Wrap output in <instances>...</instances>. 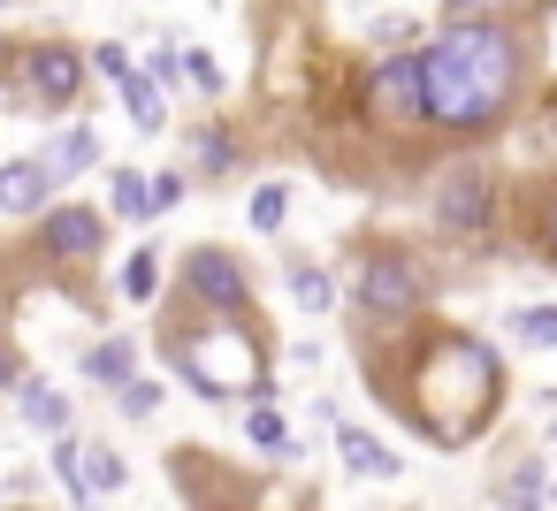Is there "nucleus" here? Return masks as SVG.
<instances>
[{"instance_id": "1", "label": "nucleus", "mask_w": 557, "mask_h": 511, "mask_svg": "<svg viewBox=\"0 0 557 511\" xmlns=\"http://www.w3.org/2000/svg\"><path fill=\"white\" fill-rule=\"evenodd\" d=\"M374 397L435 450H466L504 412V359L450 321H374L367 336Z\"/></svg>"}, {"instance_id": "2", "label": "nucleus", "mask_w": 557, "mask_h": 511, "mask_svg": "<svg viewBox=\"0 0 557 511\" xmlns=\"http://www.w3.org/2000/svg\"><path fill=\"white\" fill-rule=\"evenodd\" d=\"M428 62V123L450 138L496 130L519 100V39L496 16H450L435 47H420Z\"/></svg>"}, {"instance_id": "3", "label": "nucleus", "mask_w": 557, "mask_h": 511, "mask_svg": "<svg viewBox=\"0 0 557 511\" xmlns=\"http://www.w3.org/2000/svg\"><path fill=\"white\" fill-rule=\"evenodd\" d=\"M161 359L184 374V389H199L207 404L222 397H252V404H275V374H268V321L260 313H191L176 306L161 321Z\"/></svg>"}, {"instance_id": "4", "label": "nucleus", "mask_w": 557, "mask_h": 511, "mask_svg": "<svg viewBox=\"0 0 557 511\" xmlns=\"http://www.w3.org/2000/svg\"><path fill=\"white\" fill-rule=\"evenodd\" d=\"M435 298V267L420 252H359V275H351V306L367 321H420Z\"/></svg>"}, {"instance_id": "5", "label": "nucleus", "mask_w": 557, "mask_h": 511, "mask_svg": "<svg viewBox=\"0 0 557 511\" xmlns=\"http://www.w3.org/2000/svg\"><path fill=\"white\" fill-rule=\"evenodd\" d=\"M176 306L191 313H252V267L222 245H191L176 260Z\"/></svg>"}, {"instance_id": "6", "label": "nucleus", "mask_w": 557, "mask_h": 511, "mask_svg": "<svg viewBox=\"0 0 557 511\" xmlns=\"http://www.w3.org/2000/svg\"><path fill=\"white\" fill-rule=\"evenodd\" d=\"M359 100H367V115H374V123H389V130H412V123H428V62H420V47H405V54H382Z\"/></svg>"}, {"instance_id": "7", "label": "nucleus", "mask_w": 557, "mask_h": 511, "mask_svg": "<svg viewBox=\"0 0 557 511\" xmlns=\"http://www.w3.org/2000/svg\"><path fill=\"white\" fill-rule=\"evenodd\" d=\"M443 237H496V222H504V191H496V176L488 169H450L443 184H435V214H428Z\"/></svg>"}, {"instance_id": "8", "label": "nucleus", "mask_w": 557, "mask_h": 511, "mask_svg": "<svg viewBox=\"0 0 557 511\" xmlns=\"http://www.w3.org/2000/svg\"><path fill=\"white\" fill-rule=\"evenodd\" d=\"M16 85H24L39 108H70V100L85 92V54L62 47V39H39V47L16 54Z\"/></svg>"}, {"instance_id": "9", "label": "nucleus", "mask_w": 557, "mask_h": 511, "mask_svg": "<svg viewBox=\"0 0 557 511\" xmlns=\"http://www.w3.org/2000/svg\"><path fill=\"white\" fill-rule=\"evenodd\" d=\"M100 245H108V214L100 207H47L39 214V252L54 267H85V260H100Z\"/></svg>"}, {"instance_id": "10", "label": "nucleus", "mask_w": 557, "mask_h": 511, "mask_svg": "<svg viewBox=\"0 0 557 511\" xmlns=\"http://www.w3.org/2000/svg\"><path fill=\"white\" fill-rule=\"evenodd\" d=\"M92 62H100V77H108V85L123 92V108H131V123H138V130H161V123H169V108H161V85H153V70H138V62H131L123 47H100Z\"/></svg>"}, {"instance_id": "11", "label": "nucleus", "mask_w": 557, "mask_h": 511, "mask_svg": "<svg viewBox=\"0 0 557 511\" xmlns=\"http://www.w3.org/2000/svg\"><path fill=\"white\" fill-rule=\"evenodd\" d=\"M16 420L32 427V435H70V420H77V404H70V389H54L47 374H24V389H16Z\"/></svg>"}, {"instance_id": "12", "label": "nucleus", "mask_w": 557, "mask_h": 511, "mask_svg": "<svg viewBox=\"0 0 557 511\" xmlns=\"http://www.w3.org/2000/svg\"><path fill=\"white\" fill-rule=\"evenodd\" d=\"M47 207H54L47 161H0V214L24 222V214H47Z\"/></svg>"}, {"instance_id": "13", "label": "nucleus", "mask_w": 557, "mask_h": 511, "mask_svg": "<svg viewBox=\"0 0 557 511\" xmlns=\"http://www.w3.org/2000/svg\"><path fill=\"white\" fill-rule=\"evenodd\" d=\"M85 374L115 397L123 382H138V336H100L92 351H85Z\"/></svg>"}, {"instance_id": "14", "label": "nucleus", "mask_w": 557, "mask_h": 511, "mask_svg": "<svg viewBox=\"0 0 557 511\" xmlns=\"http://www.w3.org/2000/svg\"><path fill=\"white\" fill-rule=\"evenodd\" d=\"M336 458H344V473H367V481H397V473H405V458L382 450V443L359 435V427H336Z\"/></svg>"}, {"instance_id": "15", "label": "nucleus", "mask_w": 557, "mask_h": 511, "mask_svg": "<svg viewBox=\"0 0 557 511\" xmlns=\"http://www.w3.org/2000/svg\"><path fill=\"white\" fill-rule=\"evenodd\" d=\"M92 161H100V138H92L85 123H70V130L54 138V153H47V184L62 191V184H77V176H85Z\"/></svg>"}, {"instance_id": "16", "label": "nucleus", "mask_w": 557, "mask_h": 511, "mask_svg": "<svg viewBox=\"0 0 557 511\" xmlns=\"http://www.w3.org/2000/svg\"><path fill=\"white\" fill-rule=\"evenodd\" d=\"M549 488H557V481H549L542 450H527V458H519L511 473H496V503H504V511H511V503H542Z\"/></svg>"}, {"instance_id": "17", "label": "nucleus", "mask_w": 557, "mask_h": 511, "mask_svg": "<svg viewBox=\"0 0 557 511\" xmlns=\"http://www.w3.org/2000/svg\"><path fill=\"white\" fill-rule=\"evenodd\" d=\"M283 290H290V306H306V313H329V306H336V283H329V267H313V260H290V267H283Z\"/></svg>"}, {"instance_id": "18", "label": "nucleus", "mask_w": 557, "mask_h": 511, "mask_svg": "<svg viewBox=\"0 0 557 511\" xmlns=\"http://www.w3.org/2000/svg\"><path fill=\"white\" fill-rule=\"evenodd\" d=\"M108 207H115L123 222H153V176L115 169V176H108Z\"/></svg>"}, {"instance_id": "19", "label": "nucleus", "mask_w": 557, "mask_h": 511, "mask_svg": "<svg viewBox=\"0 0 557 511\" xmlns=\"http://www.w3.org/2000/svg\"><path fill=\"white\" fill-rule=\"evenodd\" d=\"M245 443H252V450H268V458H290V450H306V443L283 427V412H275V404H252V412H245Z\"/></svg>"}, {"instance_id": "20", "label": "nucleus", "mask_w": 557, "mask_h": 511, "mask_svg": "<svg viewBox=\"0 0 557 511\" xmlns=\"http://www.w3.org/2000/svg\"><path fill=\"white\" fill-rule=\"evenodd\" d=\"M54 473H62V496H70V511H92V488H85V443L77 435H54Z\"/></svg>"}, {"instance_id": "21", "label": "nucleus", "mask_w": 557, "mask_h": 511, "mask_svg": "<svg viewBox=\"0 0 557 511\" xmlns=\"http://www.w3.org/2000/svg\"><path fill=\"white\" fill-rule=\"evenodd\" d=\"M123 481H131L123 450H115V443H85V488H92V503H100V496H123Z\"/></svg>"}, {"instance_id": "22", "label": "nucleus", "mask_w": 557, "mask_h": 511, "mask_svg": "<svg viewBox=\"0 0 557 511\" xmlns=\"http://www.w3.org/2000/svg\"><path fill=\"white\" fill-rule=\"evenodd\" d=\"M123 298H131V306H153V298H161V252H153V245H138V252L123 260Z\"/></svg>"}, {"instance_id": "23", "label": "nucleus", "mask_w": 557, "mask_h": 511, "mask_svg": "<svg viewBox=\"0 0 557 511\" xmlns=\"http://www.w3.org/2000/svg\"><path fill=\"white\" fill-rule=\"evenodd\" d=\"M504 328H511L519 344H534V351H557V306H511Z\"/></svg>"}, {"instance_id": "24", "label": "nucleus", "mask_w": 557, "mask_h": 511, "mask_svg": "<svg viewBox=\"0 0 557 511\" xmlns=\"http://www.w3.org/2000/svg\"><path fill=\"white\" fill-rule=\"evenodd\" d=\"M237 161H245V146H237V130H222V123H207V130H199V169H207V176H237Z\"/></svg>"}, {"instance_id": "25", "label": "nucleus", "mask_w": 557, "mask_h": 511, "mask_svg": "<svg viewBox=\"0 0 557 511\" xmlns=\"http://www.w3.org/2000/svg\"><path fill=\"white\" fill-rule=\"evenodd\" d=\"M527 245H534V252H542V260L557 267V184H542V191H534V214H527Z\"/></svg>"}, {"instance_id": "26", "label": "nucleus", "mask_w": 557, "mask_h": 511, "mask_svg": "<svg viewBox=\"0 0 557 511\" xmlns=\"http://www.w3.org/2000/svg\"><path fill=\"white\" fill-rule=\"evenodd\" d=\"M245 222H252L260 237H275V229L290 222V184H260V191H252V207H245Z\"/></svg>"}, {"instance_id": "27", "label": "nucleus", "mask_w": 557, "mask_h": 511, "mask_svg": "<svg viewBox=\"0 0 557 511\" xmlns=\"http://www.w3.org/2000/svg\"><path fill=\"white\" fill-rule=\"evenodd\" d=\"M115 412H123V420H153V412H161V382H153V374L123 382V389H115Z\"/></svg>"}, {"instance_id": "28", "label": "nucleus", "mask_w": 557, "mask_h": 511, "mask_svg": "<svg viewBox=\"0 0 557 511\" xmlns=\"http://www.w3.org/2000/svg\"><path fill=\"white\" fill-rule=\"evenodd\" d=\"M184 77H191V85H199L207 100H222V92H230V85H222V70H214V54H199V47L184 54Z\"/></svg>"}, {"instance_id": "29", "label": "nucleus", "mask_w": 557, "mask_h": 511, "mask_svg": "<svg viewBox=\"0 0 557 511\" xmlns=\"http://www.w3.org/2000/svg\"><path fill=\"white\" fill-rule=\"evenodd\" d=\"M405 39H412V16H382V24H374V47L405 54Z\"/></svg>"}, {"instance_id": "30", "label": "nucleus", "mask_w": 557, "mask_h": 511, "mask_svg": "<svg viewBox=\"0 0 557 511\" xmlns=\"http://www.w3.org/2000/svg\"><path fill=\"white\" fill-rule=\"evenodd\" d=\"M184 191H191V184H184L176 169H169V176H153V214H169V207H184Z\"/></svg>"}, {"instance_id": "31", "label": "nucleus", "mask_w": 557, "mask_h": 511, "mask_svg": "<svg viewBox=\"0 0 557 511\" xmlns=\"http://www.w3.org/2000/svg\"><path fill=\"white\" fill-rule=\"evenodd\" d=\"M24 389V359H16V344H0V397H16Z\"/></svg>"}, {"instance_id": "32", "label": "nucleus", "mask_w": 557, "mask_h": 511, "mask_svg": "<svg viewBox=\"0 0 557 511\" xmlns=\"http://www.w3.org/2000/svg\"><path fill=\"white\" fill-rule=\"evenodd\" d=\"M473 9H496V0H450V16H473Z\"/></svg>"}, {"instance_id": "33", "label": "nucleus", "mask_w": 557, "mask_h": 511, "mask_svg": "<svg viewBox=\"0 0 557 511\" xmlns=\"http://www.w3.org/2000/svg\"><path fill=\"white\" fill-rule=\"evenodd\" d=\"M542 443H549V450H557V412H549V427H542Z\"/></svg>"}, {"instance_id": "34", "label": "nucleus", "mask_w": 557, "mask_h": 511, "mask_svg": "<svg viewBox=\"0 0 557 511\" xmlns=\"http://www.w3.org/2000/svg\"><path fill=\"white\" fill-rule=\"evenodd\" d=\"M511 511H542V503H511Z\"/></svg>"}]
</instances>
